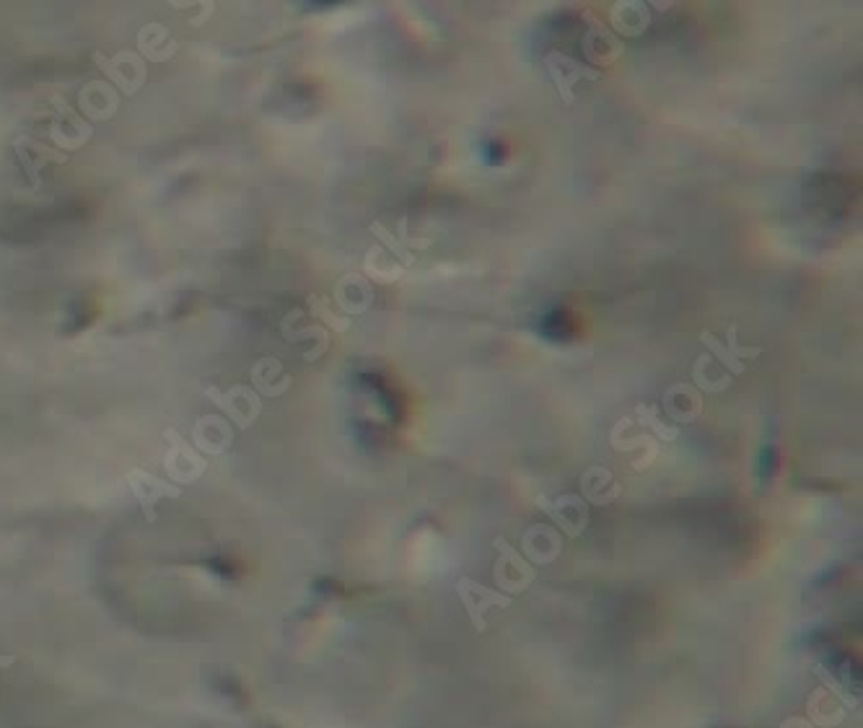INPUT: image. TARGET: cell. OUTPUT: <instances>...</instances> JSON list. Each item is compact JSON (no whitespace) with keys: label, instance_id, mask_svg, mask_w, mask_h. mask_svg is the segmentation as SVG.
Wrapping results in <instances>:
<instances>
[{"label":"cell","instance_id":"1","mask_svg":"<svg viewBox=\"0 0 863 728\" xmlns=\"http://www.w3.org/2000/svg\"><path fill=\"white\" fill-rule=\"evenodd\" d=\"M493 547L498 550V560H495L493 568L495 583H498L506 594H521V591H527L534 583V578H537V568H534L519 550H514L503 534L495 537Z\"/></svg>","mask_w":863,"mask_h":728},{"label":"cell","instance_id":"2","mask_svg":"<svg viewBox=\"0 0 863 728\" xmlns=\"http://www.w3.org/2000/svg\"><path fill=\"white\" fill-rule=\"evenodd\" d=\"M545 70L550 81L555 83L560 99H563L565 107H573L576 104V86L581 81H599L602 78V70L594 68V65H584L573 60L571 55L565 52H547L545 55Z\"/></svg>","mask_w":863,"mask_h":728},{"label":"cell","instance_id":"3","mask_svg":"<svg viewBox=\"0 0 863 728\" xmlns=\"http://www.w3.org/2000/svg\"><path fill=\"white\" fill-rule=\"evenodd\" d=\"M700 342L711 350V358H716L718 366L729 371L731 376H742L744 371H747V361H757V358L765 353L762 348H744V345H739L737 324L734 322L729 324L726 337H718L705 330L700 332Z\"/></svg>","mask_w":863,"mask_h":728},{"label":"cell","instance_id":"4","mask_svg":"<svg viewBox=\"0 0 863 728\" xmlns=\"http://www.w3.org/2000/svg\"><path fill=\"white\" fill-rule=\"evenodd\" d=\"M205 394H208V397L226 412V418H229L236 428H242V431L252 428L254 420L260 418L262 397L254 392V387L236 384V387L226 389V392L218 387H208Z\"/></svg>","mask_w":863,"mask_h":728},{"label":"cell","instance_id":"5","mask_svg":"<svg viewBox=\"0 0 863 728\" xmlns=\"http://www.w3.org/2000/svg\"><path fill=\"white\" fill-rule=\"evenodd\" d=\"M457 596L477 633H485V627H488V622H485V612H488L490 607H501V609L511 607V596L503 594V591L488 589V586H483V583L472 581L470 576H459Z\"/></svg>","mask_w":863,"mask_h":728},{"label":"cell","instance_id":"6","mask_svg":"<svg viewBox=\"0 0 863 728\" xmlns=\"http://www.w3.org/2000/svg\"><path fill=\"white\" fill-rule=\"evenodd\" d=\"M127 485H130L133 495L138 498L140 511H143L148 524L156 521V503H159L161 498H179V495H182L179 485L159 480V477L146 472V469H133V472L127 475Z\"/></svg>","mask_w":863,"mask_h":728},{"label":"cell","instance_id":"7","mask_svg":"<svg viewBox=\"0 0 863 728\" xmlns=\"http://www.w3.org/2000/svg\"><path fill=\"white\" fill-rule=\"evenodd\" d=\"M164 436L166 441L172 444V449L166 454V469H169V475L179 482H195L197 477L208 469V462H205L203 456L197 454L174 428H169Z\"/></svg>","mask_w":863,"mask_h":728},{"label":"cell","instance_id":"8","mask_svg":"<svg viewBox=\"0 0 863 728\" xmlns=\"http://www.w3.org/2000/svg\"><path fill=\"white\" fill-rule=\"evenodd\" d=\"M94 57L99 68H102L125 94H138L140 86L146 83V65H143V60H140L135 52H120V55L115 57H104L96 52Z\"/></svg>","mask_w":863,"mask_h":728},{"label":"cell","instance_id":"9","mask_svg":"<svg viewBox=\"0 0 863 728\" xmlns=\"http://www.w3.org/2000/svg\"><path fill=\"white\" fill-rule=\"evenodd\" d=\"M332 301L343 309V314L353 319L374 306V285L369 283L366 275H345V278L337 280Z\"/></svg>","mask_w":863,"mask_h":728},{"label":"cell","instance_id":"10","mask_svg":"<svg viewBox=\"0 0 863 728\" xmlns=\"http://www.w3.org/2000/svg\"><path fill=\"white\" fill-rule=\"evenodd\" d=\"M703 407V394L687 381H677L664 392V410L677 423H695L703 415Z\"/></svg>","mask_w":863,"mask_h":728},{"label":"cell","instance_id":"11","mask_svg":"<svg viewBox=\"0 0 863 728\" xmlns=\"http://www.w3.org/2000/svg\"><path fill=\"white\" fill-rule=\"evenodd\" d=\"M540 506L545 508L547 516H550L568 537H578V534L586 529V524H589V508H586V503L581 501L578 495H560L553 506L545 501H540Z\"/></svg>","mask_w":863,"mask_h":728},{"label":"cell","instance_id":"12","mask_svg":"<svg viewBox=\"0 0 863 728\" xmlns=\"http://www.w3.org/2000/svg\"><path fill=\"white\" fill-rule=\"evenodd\" d=\"M192 438H195L197 449H203L205 454L216 456L231 446V425L216 415H205L192 428Z\"/></svg>","mask_w":863,"mask_h":728},{"label":"cell","instance_id":"13","mask_svg":"<svg viewBox=\"0 0 863 728\" xmlns=\"http://www.w3.org/2000/svg\"><path fill=\"white\" fill-rule=\"evenodd\" d=\"M252 384L254 392L265 394V397H280L286 394L293 384V376L283 371V363L278 358H262L254 363L252 368Z\"/></svg>","mask_w":863,"mask_h":728},{"label":"cell","instance_id":"14","mask_svg":"<svg viewBox=\"0 0 863 728\" xmlns=\"http://www.w3.org/2000/svg\"><path fill=\"white\" fill-rule=\"evenodd\" d=\"M581 488H584L586 501L597 503V506L617 501V498L622 495L620 482L612 477L610 469H602V467H591L584 475V480H581Z\"/></svg>","mask_w":863,"mask_h":728},{"label":"cell","instance_id":"15","mask_svg":"<svg viewBox=\"0 0 863 728\" xmlns=\"http://www.w3.org/2000/svg\"><path fill=\"white\" fill-rule=\"evenodd\" d=\"M713 358L711 355H700L695 366H692V387L700 394H724L731 387L729 374H713L711 371Z\"/></svg>","mask_w":863,"mask_h":728},{"label":"cell","instance_id":"16","mask_svg":"<svg viewBox=\"0 0 863 728\" xmlns=\"http://www.w3.org/2000/svg\"><path fill=\"white\" fill-rule=\"evenodd\" d=\"M306 304H309V309H311V317L322 319V322L327 324L330 330H335V332L350 330L353 319H350L348 314H343V311H337L335 301H332L330 296H322V293H311Z\"/></svg>","mask_w":863,"mask_h":728},{"label":"cell","instance_id":"17","mask_svg":"<svg viewBox=\"0 0 863 728\" xmlns=\"http://www.w3.org/2000/svg\"><path fill=\"white\" fill-rule=\"evenodd\" d=\"M635 423L643 425V428H648V431H654L656 438H661V441H669V444L679 438L677 425H669L667 420L661 418L659 407H654V405L635 407Z\"/></svg>","mask_w":863,"mask_h":728},{"label":"cell","instance_id":"18","mask_svg":"<svg viewBox=\"0 0 863 728\" xmlns=\"http://www.w3.org/2000/svg\"><path fill=\"white\" fill-rule=\"evenodd\" d=\"M369 231L376 236V241H379V247L387 249V252L392 254L394 260L400 262L402 267L413 265L415 254L410 252V249H407L405 244H402V241H400V236L394 234V231H389V228L384 226V223H381V221H371L369 223Z\"/></svg>","mask_w":863,"mask_h":728},{"label":"cell","instance_id":"19","mask_svg":"<svg viewBox=\"0 0 863 728\" xmlns=\"http://www.w3.org/2000/svg\"><path fill=\"white\" fill-rule=\"evenodd\" d=\"M138 42H140V50L148 55V60H166V57L174 55V50H177V45H174V39L169 37V32L156 42V39L151 37V29H148V26L140 29Z\"/></svg>","mask_w":863,"mask_h":728},{"label":"cell","instance_id":"20","mask_svg":"<svg viewBox=\"0 0 863 728\" xmlns=\"http://www.w3.org/2000/svg\"><path fill=\"white\" fill-rule=\"evenodd\" d=\"M400 241L402 244H405L407 249H410V252H418V249H428V247H433V239H413V236L407 234V218H400Z\"/></svg>","mask_w":863,"mask_h":728},{"label":"cell","instance_id":"21","mask_svg":"<svg viewBox=\"0 0 863 728\" xmlns=\"http://www.w3.org/2000/svg\"><path fill=\"white\" fill-rule=\"evenodd\" d=\"M781 728H814L812 723H806V721H801V718H791V721H786L783 723Z\"/></svg>","mask_w":863,"mask_h":728},{"label":"cell","instance_id":"22","mask_svg":"<svg viewBox=\"0 0 863 728\" xmlns=\"http://www.w3.org/2000/svg\"><path fill=\"white\" fill-rule=\"evenodd\" d=\"M16 661V656H6V659H0V669H6L8 664H13Z\"/></svg>","mask_w":863,"mask_h":728}]
</instances>
